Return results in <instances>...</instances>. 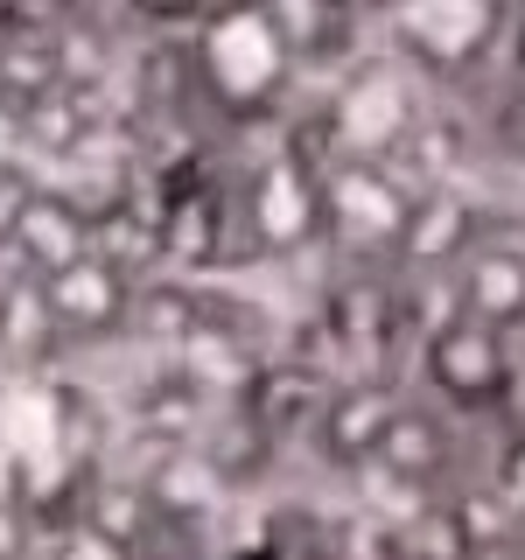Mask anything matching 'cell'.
<instances>
[{
	"label": "cell",
	"instance_id": "1",
	"mask_svg": "<svg viewBox=\"0 0 525 560\" xmlns=\"http://www.w3.org/2000/svg\"><path fill=\"white\" fill-rule=\"evenodd\" d=\"M413 378H420V393L455 420H498V413H512L518 337L477 323V315H463V308H442L413 337Z\"/></svg>",
	"mask_w": 525,
	"mask_h": 560
},
{
	"label": "cell",
	"instance_id": "2",
	"mask_svg": "<svg viewBox=\"0 0 525 560\" xmlns=\"http://www.w3.org/2000/svg\"><path fill=\"white\" fill-rule=\"evenodd\" d=\"M420 189L393 162L372 154H337L315 168V203H323V245H337L350 267L393 273V245L407 232V210Z\"/></svg>",
	"mask_w": 525,
	"mask_h": 560
},
{
	"label": "cell",
	"instance_id": "3",
	"mask_svg": "<svg viewBox=\"0 0 525 560\" xmlns=\"http://www.w3.org/2000/svg\"><path fill=\"white\" fill-rule=\"evenodd\" d=\"M407 385L393 372H358V378H337V393L323 399V413H315L308 428V448L323 469H337V477H372L378 463V442L393 434L399 407H407Z\"/></svg>",
	"mask_w": 525,
	"mask_h": 560
},
{
	"label": "cell",
	"instance_id": "4",
	"mask_svg": "<svg viewBox=\"0 0 525 560\" xmlns=\"http://www.w3.org/2000/svg\"><path fill=\"white\" fill-rule=\"evenodd\" d=\"M483 245V203L469 189H420L413 210H407V232L393 245V280H413V273H448L463 267L469 253Z\"/></svg>",
	"mask_w": 525,
	"mask_h": 560
},
{
	"label": "cell",
	"instance_id": "5",
	"mask_svg": "<svg viewBox=\"0 0 525 560\" xmlns=\"http://www.w3.org/2000/svg\"><path fill=\"white\" fill-rule=\"evenodd\" d=\"M455 455H463V420L442 413L434 399H407L399 420H393V434L378 442L372 477L413 490V498H434V490H448V477H455Z\"/></svg>",
	"mask_w": 525,
	"mask_h": 560
},
{
	"label": "cell",
	"instance_id": "6",
	"mask_svg": "<svg viewBox=\"0 0 525 560\" xmlns=\"http://www.w3.org/2000/svg\"><path fill=\"white\" fill-rule=\"evenodd\" d=\"M133 288H140V280L127 267H113L105 253H84V259H70V267H57V273L43 280V294H49V308H57V323H63L70 343L127 337Z\"/></svg>",
	"mask_w": 525,
	"mask_h": 560
},
{
	"label": "cell",
	"instance_id": "7",
	"mask_svg": "<svg viewBox=\"0 0 525 560\" xmlns=\"http://www.w3.org/2000/svg\"><path fill=\"white\" fill-rule=\"evenodd\" d=\"M329 393H337V372H323L315 358H267V364H253V378H245V393L232 407L280 448V442H294V434L308 442V428H315V413H323Z\"/></svg>",
	"mask_w": 525,
	"mask_h": 560
},
{
	"label": "cell",
	"instance_id": "8",
	"mask_svg": "<svg viewBox=\"0 0 525 560\" xmlns=\"http://www.w3.org/2000/svg\"><path fill=\"white\" fill-rule=\"evenodd\" d=\"M14 259V273H35L49 280L57 267H70V259L92 253V203L70 197V189H35L28 210L14 218V232L0 238Z\"/></svg>",
	"mask_w": 525,
	"mask_h": 560
},
{
	"label": "cell",
	"instance_id": "9",
	"mask_svg": "<svg viewBox=\"0 0 525 560\" xmlns=\"http://www.w3.org/2000/svg\"><path fill=\"white\" fill-rule=\"evenodd\" d=\"M203 323H210V294H203L189 273H168V267H162V273H148V280L133 288V315H127V337H133V343L183 358V350L203 337Z\"/></svg>",
	"mask_w": 525,
	"mask_h": 560
},
{
	"label": "cell",
	"instance_id": "10",
	"mask_svg": "<svg viewBox=\"0 0 525 560\" xmlns=\"http://www.w3.org/2000/svg\"><path fill=\"white\" fill-rule=\"evenodd\" d=\"M448 308L477 315V323H490V329L525 337V253H518V245L483 238L477 253L455 267V302Z\"/></svg>",
	"mask_w": 525,
	"mask_h": 560
},
{
	"label": "cell",
	"instance_id": "11",
	"mask_svg": "<svg viewBox=\"0 0 525 560\" xmlns=\"http://www.w3.org/2000/svg\"><path fill=\"white\" fill-rule=\"evenodd\" d=\"M57 350H70L57 308H49L43 280L35 273H14L8 288H0V364H22V372H35V364H49Z\"/></svg>",
	"mask_w": 525,
	"mask_h": 560
},
{
	"label": "cell",
	"instance_id": "12",
	"mask_svg": "<svg viewBox=\"0 0 525 560\" xmlns=\"http://www.w3.org/2000/svg\"><path fill=\"white\" fill-rule=\"evenodd\" d=\"M253 8H259V22H267V35L280 43L288 63H323L350 35V22H358L337 0H253Z\"/></svg>",
	"mask_w": 525,
	"mask_h": 560
},
{
	"label": "cell",
	"instance_id": "13",
	"mask_svg": "<svg viewBox=\"0 0 525 560\" xmlns=\"http://www.w3.org/2000/svg\"><path fill=\"white\" fill-rule=\"evenodd\" d=\"M28 113V154H57V162H78L84 148H92L98 119H92V92H70V84H57L49 98L22 105Z\"/></svg>",
	"mask_w": 525,
	"mask_h": 560
},
{
	"label": "cell",
	"instance_id": "14",
	"mask_svg": "<svg viewBox=\"0 0 525 560\" xmlns=\"http://www.w3.org/2000/svg\"><path fill=\"white\" fill-rule=\"evenodd\" d=\"M232 560H337V547H323V539H308V533H267V539H253V547H238Z\"/></svg>",
	"mask_w": 525,
	"mask_h": 560
},
{
	"label": "cell",
	"instance_id": "15",
	"mask_svg": "<svg viewBox=\"0 0 525 560\" xmlns=\"http://www.w3.org/2000/svg\"><path fill=\"white\" fill-rule=\"evenodd\" d=\"M0 168H28V113L0 98Z\"/></svg>",
	"mask_w": 525,
	"mask_h": 560
},
{
	"label": "cell",
	"instance_id": "16",
	"mask_svg": "<svg viewBox=\"0 0 525 560\" xmlns=\"http://www.w3.org/2000/svg\"><path fill=\"white\" fill-rule=\"evenodd\" d=\"M35 189H43V183H35L28 168H0V238L14 232V218L28 210V197H35Z\"/></svg>",
	"mask_w": 525,
	"mask_h": 560
},
{
	"label": "cell",
	"instance_id": "17",
	"mask_svg": "<svg viewBox=\"0 0 525 560\" xmlns=\"http://www.w3.org/2000/svg\"><path fill=\"white\" fill-rule=\"evenodd\" d=\"M0 43H8V35H0Z\"/></svg>",
	"mask_w": 525,
	"mask_h": 560
}]
</instances>
